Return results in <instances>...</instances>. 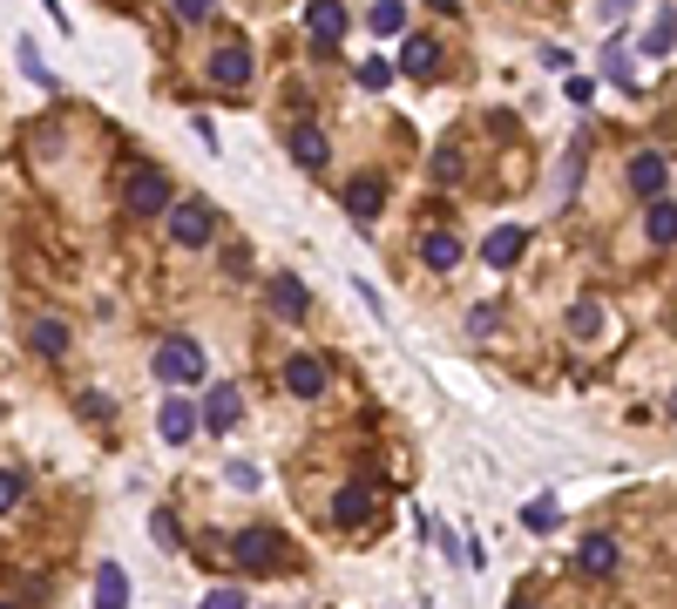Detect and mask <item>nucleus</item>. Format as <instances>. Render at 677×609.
<instances>
[{
    "label": "nucleus",
    "mask_w": 677,
    "mask_h": 609,
    "mask_svg": "<svg viewBox=\"0 0 677 609\" xmlns=\"http://www.w3.org/2000/svg\"><path fill=\"white\" fill-rule=\"evenodd\" d=\"M156 380L163 386H196L204 380V346L196 339H163L156 346Z\"/></svg>",
    "instance_id": "f257e3e1"
},
{
    "label": "nucleus",
    "mask_w": 677,
    "mask_h": 609,
    "mask_svg": "<svg viewBox=\"0 0 677 609\" xmlns=\"http://www.w3.org/2000/svg\"><path fill=\"white\" fill-rule=\"evenodd\" d=\"M170 237L183 244V251H196V244H211V230H217V211H211V203L204 196H190V203H170Z\"/></svg>",
    "instance_id": "f03ea898"
},
{
    "label": "nucleus",
    "mask_w": 677,
    "mask_h": 609,
    "mask_svg": "<svg viewBox=\"0 0 677 609\" xmlns=\"http://www.w3.org/2000/svg\"><path fill=\"white\" fill-rule=\"evenodd\" d=\"M170 203H177V190H170V177H163V170H156V162H143V170L129 177V211H136V217H163V211H170Z\"/></svg>",
    "instance_id": "7ed1b4c3"
},
{
    "label": "nucleus",
    "mask_w": 677,
    "mask_h": 609,
    "mask_svg": "<svg viewBox=\"0 0 677 609\" xmlns=\"http://www.w3.org/2000/svg\"><path fill=\"white\" fill-rule=\"evenodd\" d=\"M373 515H380V495H373L366 481H346L339 495H332V521H339V528H366Z\"/></svg>",
    "instance_id": "20e7f679"
},
{
    "label": "nucleus",
    "mask_w": 677,
    "mask_h": 609,
    "mask_svg": "<svg viewBox=\"0 0 677 609\" xmlns=\"http://www.w3.org/2000/svg\"><path fill=\"white\" fill-rule=\"evenodd\" d=\"M305 34L318 48H339L346 41V0H305Z\"/></svg>",
    "instance_id": "39448f33"
},
{
    "label": "nucleus",
    "mask_w": 677,
    "mask_h": 609,
    "mask_svg": "<svg viewBox=\"0 0 677 609\" xmlns=\"http://www.w3.org/2000/svg\"><path fill=\"white\" fill-rule=\"evenodd\" d=\"M380 211H386V183L366 170V177H352L346 183V217L352 224H380Z\"/></svg>",
    "instance_id": "423d86ee"
},
{
    "label": "nucleus",
    "mask_w": 677,
    "mask_h": 609,
    "mask_svg": "<svg viewBox=\"0 0 677 609\" xmlns=\"http://www.w3.org/2000/svg\"><path fill=\"white\" fill-rule=\"evenodd\" d=\"M230 555H237V568H278V562H285V549H278L271 528H245V535L230 542Z\"/></svg>",
    "instance_id": "0eeeda50"
},
{
    "label": "nucleus",
    "mask_w": 677,
    "mask_h": 609,
    "mask_svg": "<svg viewBox=\"0 0 677 609\" xmlns=\"http://www.w3.org/2000/svg\"><path fill=\"white\" fill-rule=\"evenodd\" d=\"M251 48H245V41H224V48L211 55V81H217V89H245V81H251Z\"/></svg>",
    "instance_id": "6e6552de"
},
{
    "label": "nucleus",
    "mask_w": 677,
    "mask_h": 609,
    "mask_svg": "<svg viewBox=\"0 0 677 609\" xmlns=\"http://www.w3.org/2000/svg\"><path fill=\"white\" fill-rule=\"evenodd\" d=\"M623 183H630L636 196H644V203H657V196H664V183H670V162H664L657 149H644V156L630 162V177H623Z\"/></svg>",
    "instance_id": "1a4fd4ad"
},
{
    "label": "nucleus",
    "mask_w": 677,
    "mask_h": 609,
    "mask_svg": "<svg viewBox=\"0 0 677 609\" xmlns=\"http://www.w3.org/2000/svg\"><path fill=\"white\" fill-rule=\"evenodd\" d=\"M529 251V230L522 224H501V230H488V244H482V258L495 264V271H515V258Z\"/></svg>",
    "instance_id": "9d476101"
},
{
    "label": "nucleus",
    "mask_w": 677,
    "mask_h": 609,
    "mask_svg": "<svg viewBox=\"0 0 677 609\" xmlns=\"http://www.w3.org/2000/svg\"><path fill=\"white\" fill-rule=\"evenodd\" d=\"M617 562H623L617 535H583V549H576V568H583V576H617Z\"/></svg>",
    "instance_id": "9b49d317"
},
{
    "label": "nucleus",
    "mask_w": 677,
    "mask_h": 609,
    "mask_svg": "<svg viewBox=\"0 0 677 609\" xmlns=\"http://www.w3.org/2000/svg\"><path fill=\"white\" fill-rule=\"evenodd\" d=\"M285 386H292L298 399H318V393H326V359H312V352L285 359Z\"/></svg>",
    "instance_id": "f8f14e48"
},
{
    "label": "nucleus",
    "mask_w": 677,
    "mask_h": 609,
    "mask_svg": "<svg viewBox=\"0 0 677 609\" xmlns=\"http://www.w3.org/2000/svg\"><path fill=\"white\" fill-rule=\"evenodd\" d=\"M237 414H245V393H237V386H211V399H204V427H211V433H230Z\"/></svg>",
    "instance_id": "ddd939ff"
},
{
    "label": "nucleus",
    "mask_w": 677,
    "mask_h": 609,
    "mask_svg": "<svg viewBox=\"0 0 677 609\" xmlns=\"http://www.w3.org/2000/svg\"><path fill=\"white\" fill-rule=\"evenodd\" d=\"M156 427H163V440H170V447H183L196 427H204V414H196L190 399H163V414H156Z\"/></svg>",
    "instance_id": "4468645a"
},
{
    "label": "nucleus",
    "mask_w": 677,
    "mask_h": 609,
    "mask_svg": "<svg viewBox=\"0 0 677 609\" xmlns=\"http://www.w3.org/2000/svg\"><path fill=\"white\" fill-rule=\"evenodd\" d=\"M292 156H298V170H326V162H332V143H326V129H312V122H298V129H292Z\"/></svg>",
    "instance_id": "2eb2a0df"
},
{
    "label": "nucleus",
    "mask_w": 677,
    "mask_h": 609,
    "mask_svg": "<svg viewBox=\"0 0 677 609\" xmlns=\"http://www.w3.org/2000/svg\"><path fill=\"white\" fill-rule=\"evenodd\" d=\"M95 609H129V576L115 562L95 568Z\"/></svg>",
    "instance_id": "dca6fc26"
},
{
    "label": "nucleus",
    "mask_w": 677,
    "mask_h": 609,
    "mask_svg": "<svg viewBox=\"0 0 677 609\" xmlns=\"http://www.w3.org/2000/svg\"><path fill=\"white\" fill-rule=\"evenodd\" d=\"M400 68H407V75H433V68H441V41H433V34H407Z\"/></svg>",
    "instance_id": "f3484780"
},
{
    "label": "nucleus",
    "mask_w": 677,
    "mask_h": 609,
    "mask_svg": "<svg viewBox=\"0 0 677 609\" xmlns=\"http://www.w3.org/2000/svg\"><path fill=\"white\" fill-rule=\"evenodd\" d=\"M420 264H433V271H454V264H461V237H448V230H427V237H420Z\"/></svg>",
    "instance_id": "a211bd4d"
},
{
    "label": "nucleus",
    "mask_w": 677,
    "mask_h": 609,
    "mask_svg": "<svg viewBox=\"0 0 677 609\" xmlns=\"http://www.w3.org/2000/svg\"><path fill=\"white\" fill-rule=\"evenodd\" d=\"M27 346L42 352V359H61V352H68V325H61V318H34V325H27Z\"/></svg>",
    "instance_id": "6ab92c4d"
},
{
    "label": "nucleus",
    "mask_w": 677,
    "mask_h": 609,
    "mask_svg": "<svg viewBox=\"0 0 677 609\" xmlns=\"http://www.w3.org/2000/svg\"><path fill=\"white\" fill-rule=\"evenodd\" d=\"M305 305H312V298H305L298 278H271V312H278V318H305Z\"/></svg>",
    "instance_id": "aec40b11"
},
{
    "label": "nucleus",
    "mask_w": 677,
    "mask_h": 609,
    "mask_svg": "<svg viewBox=\"0 0 677 609\" xmlns=\"http://www.w3.org/2000/svg\"><path fill=\"white\" fill-rule=\"evenodd\" d=\"M644 237L651 244H677V203H664V196L651 203V211H644Z\"/></svg>",
    "instance_id": "412c9836"
},
{
    "label": "nucleus",
    "mask_w": 677,
    "mask_h": 609,
    "mask_svg": "<svg viewBox=\"0 0 677 609\" xmlns=\"http://www.w3.org/2000/svg\"><path fill=\"white\" fill-rule=\"evenodd\" d=\"M670 41H677V8H664L644 34V55H670Z\"/></svg>",
    "instance_id": "4be33fe9"
},
{
    "label": "nucleus",
    "mask_w": 677,
    "mask_h": 609,
    "mask_svg": "<svg viewBox=\"0 0 677 609\" xmlns=\"http://www.w3.org/2000/svg\"><path fill=\"white\" fill-rule=\"evenodd\" d=\"M569 332H576V339H596V332H603V305H596V298H576Z\"/></svg>",
    "instance_id": "5701e85b"
},
{
    "label": "nucleus",
    "mask_w": 677,
    "mask_h": 609,
    "mask_svg": "<svg viewBox=\"0 0 677 609\" xmlns=\"http://www.w3.org/2000/svg\"><path fill=\"white\" fill-rule=\"evenodd\" d=\"M366 21H373V34H400V27H407V8H400V0H380Z\"/></svg>",
    "instance_id": "b1692460"
},
{
    "label": "nucleus",
    "mask_w": 677,
    "mask_h": 609,
    "mask_svg": "<svg viewBox=\"0 0 677 609\" xmlns=\"http://www.w3.org/2000/svg\"><path fill=\"white\" fill-rule=\"evenodd\" d=\"M21 495H27V481H21L14 467H0V515H8V508H21Z\"/></svg>",
    "instance_id": "393cba45"
},
{
    "label": "nucleus",
    "mask_w": 677,
    "mask_h": 609,
    "mask_svg": "<svg viewBox=\"0 0 677 609\" xmlns=\"http://www.w3.org/2000/svg\"><path fill=\"white\" fill-rule=\"evenodd\" d=\"M224 481H230V487H245V495H251V487H258L264 474H258L251 461H230V467H224Z\"/></svg>",
    "instance_id": "a878e982"
},
{
    "label": "nucleus",
    "mask_w": 677,
    "mask_h": 609,
    "mask_svg": "<svg viewBox=\"0 0 677 609\" xmlns=\"http://www.w3.org/2000/svg\"><path fill=\"white\" fill-rule=\"evenodd\" d=\"M149 528H156V542H163V549H177V542H183V535H177V515H170V508H156V521H149Z\"/></svg>",
    "instance_id": "bb28decb"
},
{
    "label": "nucleus",
    "mask_w": 677,
    "mask_h": 609,
    "mask_svg": "<svg viewBox=\"0 0 677 609\" xmlns=\"http://www.w3.org/2000/svg\"><path fill=\"white\" fill-rule=\"evenodd\" d=\"M204 609H245V589H211Z\"/></svg>",
    "instance_id": "cd10ccee"
},
{
    "label": "nucleus",
    "mask_w": 677,
    "mask_h": 609,
    "mask_svg": "<svg viewBox=\"0 0 677 609\" xmlns=\"http://www.w3.org/2000/svg\"><path fill=\"white\" fill-rule=\"evenodd\" d=\"M603 68H610L617 81H630V55H623V41H610V55H603Z\"/></svg>",
    "instance_id": "c85d7f7f"
},
{
    "label": "nucleus",
    "mask_w": 677,
    "mask_h": 609,
    "mask_svg": "<svg viewBox=\"0 0 677 609\" xmlns=\"http://www.w3.org/2000/svg\"><path fill=\"white\" fill-rule=\"evenodd\" d=\"M82 414H89V420H109L115 406H109V393H82Z\"/></svg>",
    "instance_id": "c756f323"
},
{
    "label": "nucleus",
    "mask_w": 677,
    "mask_h": 609,
    "mask_svg": "<svg viewBox=\"0 0 677 609\" xmlns=\"http://www.w3.org/2000/svg\"><path fill=\"white\" fill-rule=\"evenodd\" d=\"M529 528H555V501H535V508H529Z\"/></svg>",
    "instance_id": "7c9ffc66"
},
{
    "label": "nucleus",
    "mask_w": 677,
    "mask_h": 609,
    "mask_svg": "<svg viewBox=\"0 0 677 609\" xmlns=\"http://www.w3.org/2000/svg\"><path fill=\"white\" fill-rule=\"evenodd\" d=\"M177 14H183V21H204V14H211V0H177Z\"/></svg>",
    "instance_id": "2f4dec72"
},
{
    "label": "nucleus",
    "mask_w": 677,
    "mask_h": 609,
    "mask_svg": "<svg viewBox=\"0 0 677 609\" xmlns=\"http://www.w3.org/2000/svg\"><path fill=\"white\" fill-rule=\"evenodd\" d=\"M515 609H535V602H515Z\"/></svg>",
    "instance_id": "473e14b6"
},
{
    "label": "nucleus",
    "mask_w": 677,
    "mask_h": 609,
    "mask_svg": "<svg viewBox=\"0 0 677 609\" xmlns=\"http://www.w3.org/2000/svg\"><path fill=\"white\" fill-rule=\"evenodd\" d=\"M0 609H8V602H0Z\"/></svg>",
    "instance_id": "72a5a7b5"
}]
</instances>
